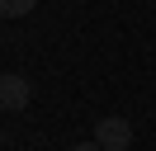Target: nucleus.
Instances as JSON below:
<instances>
[{
	"label": "nucleus",
	"instance_id": "1",
	"mask_svg": "<svg viewBox=\"0 0 156 151\" xmlns=\"http://www.w3.org/2000/svg\"><path fill=\"white\" fill-rule=\"evenodd\" d=\"M95 142L104 151H128V146H133V123L118 118V113H109V118L95 123Z\"/></svg>",
	"mask_w": 156,
	"mask_h": 151
},
{
	"label": "nucleus",
	"instance_id": "2",
	"mask_svg": "<svg viewBox=\"0 0 156 151\" xmlns=\"http://www.w3.org/2000/svg\"><path fill=\"white\" fill-rule=\"evenodd\" d=\"M29 99H33V85L24 80L19 71H5V76H0V109H5V113L29 109Z\"/></svg>",
	"mask_w": 156,
	"mask_h": 151
},
{
	"label": "nucleus",
	"instance_id": "3",
	"mask_svg": "<svg viewBox=\"0 0 156 151\" xmlns=\"http://www.w3.org/2000/svg\"><path fill=\"white\" fill-rule=\"evenodd\" d=\"M33 5H38V0H0V14H5V19H24Z\"/></svg>",
	"mask_w": 156,
	"mask_h": 151
},
{
	"label": "nucleus",
	"instance_id": "4",
	"mask_svg": "<svg viewBox=\"0 0 156 151\" xmlns=\"http://www.w3.org/2000/svg\"><path fill=\"white\" fill-rule=\"evenodd\" d=\"M71 151H104L99 142H80V146H71Z\"/></svg>",
	"mask_w": 156,
	"mask_h": 151
}]
</instances>
